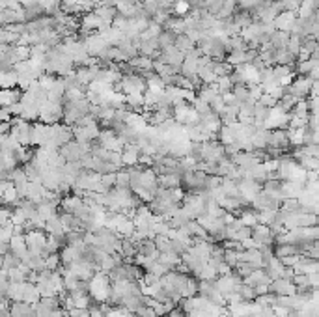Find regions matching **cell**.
Returning a JSON list of instances; mask_svg holds the SVG:
<instances>
[{"label":"cell","instance_id":"obj_1","mask_svg":"<svg viewBox=\"0 0 319 317\" xmlns=\"http://www.w3.org/2000/svg\"><path fill=\"white\" fill-rule=\"evenodd\" d=\"M62 116H64V107L62 103H56V101H45L41 107H39V116L38 120L45 125H54V123H60L62 121Z\"/></svg>","mask_w":319,"mask_h":317},{"label":"cell","instance_id":"obj_2","mask_svg":"<svg viewBox=\"0 0 319 317\" xmlns=\"http://www.w3.org/2000/svg\"><path fill=\"white\" fill-rule=\"evenodd\" d=\"M30 127H32V123H28V121L21 120V118L11 120L10 135L19 142V146H24V148L30 146Z\"/></svg>","mask_w":319,"mask_h":317},{"label":"cell","instance_id":"obj_3","mask_svg":"<svg viewBox=\"0 0 319 317\" xmlns=\"http://www.w3.org/2000/svg\"><path fill=\"white\" fill-rule=\"evenodd\" d=\"M222 157H226L224 153V146L220 142H202V161L204 163H216Z\"/></svg>","mask_w":319,"mask_h":317},{"label":"cell","instance_id":"obj_4","mask_svg":"<svg viewBox=\"0 0 319 317\" xmlns=\"http://www.w3.org/2000/svg\"><path fill=\"white\" fill-rule=\"evenodd\" d=\"M237 187H239V194H241L249 203L252 202L261 191L260 183H256V181L250 179V177H241V179H237Z\"/></svg>","mask_w":319,"mask_h":317},{"label":"cell","instance_id":"obj_5","mask_svg":"<svg viewBox=\"0 0 319 317\" xmlns=\"http://www.w3.org/2000/svg\"><path fill=\"white\" fill-rule=\"evenodd\" d=\"M250 205H252L254 211H267V209H278L280 207V202L271 192L260 191V194L250 202Z\"/></svg>","mask_w":319,"mask_h":317},{"label":"cell","instance_id":"obj_6","mask_svg":"<svg viewBox=\"0 0 319 317\" xmlns=\"http://www.w3.org/2000/svg\"><path fill=\"white\" fill-rule=\"evenodd\" d=\"M267 289H269V293H273V295H295V293H297V287L293 284V280H287V278L271 280V284L267 285Z\"/></svg>","mask_w":319,"mask_h":317},{"label":"cell","instance_id":"obj_7","mask_svg":"<svg viewBox=\"0 0 319 317\" xmlns=\"http://www.w3.org/2000/svg\"><path fill=\"white\" fill-rule=\"evenodd\" d=\"M250 237L256 241L258 246H275V239L271 235L269 226H265V224H260V222H258L256 226H252Z\"/></svg>","mask_w":319,"mask_h":317},{"label":"cell","instance_id":"obj_8","mask_svg":"<svg viewBox=\"0 0 319 317\" xmlns=\"http://www.w3.org/2000/svg\"><path fill=\"white\" fill-rule=\"evenodd\" d=\"M157 60H161L162 64H166V66H176L179 67L181 64H183L185 60V55L183 52H179L174 45H170V47H166V49L159 50V56Z\"/></svg>","mask_w":319,"mask_h":317},{"label":"cell","instance_id":"obj_9","mask_svg":"<svg viewBox=\"0 0 319 317\" xmlns=\"http://www.w3.org/2000/svg\"><path fill=\"white\" fill-rule=\"evenodd\" d=\"M24 243H27V248L34 254H39L41 248L47 243V235H45L41 230H32L24 233Z\"/></svg>","mask_w":319,"mask_h":317},{"label":"cell","instance_id":"obj_10","mask_svg":"<svg viewBox=\"0 0 319 317\" xmlns=\"http://www.w3.org/2000/svg\"><path fill=\"white\" fill-rule=\"evenodd\" d=\"M267 146L275 149H282L286 151L289 149V140H287V127L284 129H275V131H269V140H267Z\"/></svg>","mask_w":319,"mask_h":317},{"label":"cell","instance_id":"obj_11","mask_svg":"<svg viewBox=\"0 0 319 317\" xmlns=\"http://www.w3.org/2000/svg\"><path fill=\"white\" fill-rule=\"evenodd\" d=\"M43 230H45V233H49V235L56 237V239H58L62 245H65V230H64V226H62V222H60L58 215L45 222Z\"/></svg>","mask_w":319,"mask_h":317},{"label":"cell","instance_id":"obj_12","mask_svg":"<svg viewBox=\"0 0 319 317\" xmlns=\"http://www.w3.org/2000/svg\"><path fill=\"white\" fill-rule=\"evenodd\" d=\"M319 259H310V257H299V261L293 265V273L295 274H312L319 273Z\"/></svg>","mask_w":319,"mask_h":317},{"label":"cell","instance_id":"obj_13","mask_svg":"<svg viewBox=\"0 0 319 317\" xmlns=\"http://www.w3.org/2000/svg\"><path fill=\"white\" fill-rule=\"evenodd\" d=\"M295 19H297V13H293V11H280L273 22H275L276 30H282V32L289 34V32H291Z\"/></svg>","mask_w":319,"mask_h":317},{"label":"cell","instance_id":"obj_14","mask_svg":"<svg viewBox=\"0 0 319 317\" xmlns=\"http://www.w3.org/2000/svg\"><path fill=\"white\" fill-rule=\"evenodd\" d=\"M138 157H140V149L136 144H127L121 149V163H124V168H129V166H135L138 164Z\"/></svg>","mask_w":319,"mask_h":317},{"label":"cell","instance_id":"obj_15","mask_svg":"<svg viewBox=\"0 0 319 317\" xmlns=\"http://www.w3.org/2000/svg\"><path fill=\"white\" fill-rule=\"evenodd\" d=\"M22 11H24V22H30L34 19H38V17H43L45 15V10L41 8L38 0H28L22 4Z\"/></svg>","mask_w":319,"mask_h":317},{"label":"cell","instance_id":"obj_16","mask_svg":"<svg viewBox=\"0 0 319 317\" xmlns=\"http://www.w3.org/2000/svg\"><path fill=\"white\" fill-rule=\"evenodd\" d=\"M58 202H47V200H41V202L38 203V217L43 222H47L49 219H53V217H56L58 215Z\"/></svg>","mask_w":319,"mask_h":317},{"label":"cell","instance_id":"obj_17","mask_svg":"<svg viewBox=\"0 0 319 317\" xmlns=\"http://www.w3.org/2000/svg\"><path fill=\"white\" fill-rule=\"evenodd\" d=\"M243 284L250 285V287H258V285H269L271 284V278L265 274V271H263V269H256V271H252V273H250L247 278H243Z\"/></svg>","mask_w":319,"mask_h":317},{"label":"cell","instance_id":"obj_18","mask_svg":"<svg viewBox=\"0 0 319 317\" xmlns=\"http://www.w3.org/2000/svg\"><path fill=\"white\" fill-rule=\"evenodd\" d=\"M136 254L146 256L148 259H153V261L159 257V250L155 248L153 239H144V241H140V243H136Z\"/></svg>","mask_w":319,"mask_h":317},{"label":"cell","instance_id":"obj_19","mask_svg":"<svg viewBox=\"0 0 319 317\" xmlns=\"http://www.w3.org/2000/svg\"><path fill=\"white\" fill-rule=\"evenodd\" d=\"M10 313L13 317H36V312H34L32 304L22 302V301L11 302V304H10Z\"/></svg>","mask_w":319,"mask_h":317},{"label":"cell","instance_id":"obj_20","mask_svg":"<svg viewBox=\"0 0 319 317\" xmlns=\"http://www.w3.org/2000/svg\"><path fill=\"white\" fill-rule=\"evenodd\" d=\"M213 285H215L216 291H218L222 297H226V295H230V293H233V291H235V287H237V285L232 282L230 274H226V276H216V278L213 280Z\"/></svg>","mask_w":319,"mask_h":317},{"label":"cell","instance_id":"obj_21","mask_svg":"<svg viewBox=\"0 0 319 317\" xmlns=\"http://www.w3.org/2000/svg\"><path fill=\"white\" fill-rule=\"evenodd\" d=\"M21 93L19 90L15 88H0V107L6 109V107H10V104L17 103L19 99H21Z\"/></svg>","mask_w":319,"mask_h":317},{"label":"cell","instance_id":"obj_22","mask_svg":"<svg viewBox=\"0 0 319 317\" xmlns=\"http://www.w3.org/2000/svg\"><path fill=\"white\" fill-rule=\"evenodd\" d=\"M21 301L28 302V304H34V302L39 301V293L36 289V284H32V282H21Z\"/></svg>","mask_w":319,"mask_h":317},{"label":"cell","instance_id":"obj_23","mask_svg":"<svg viewBox=\"0 0 319 317\" xmlns=\"http://www.w3.org/2000/svg\"><path fill=\"white\" fill-rule=\"evenodd\" d=\"M45 189L43 185H41V181H28L27 185V198L28 200H32V202L39 203L41 200H43V194H45Z\"/></svg>","mask_w":319,"mask_h":317},{"label":"cell","instance_id":"obj_24","mask_svg":"<svg viewBox=\"0 0 319 317\" xmlns=\"http://www.w3.org/2000/svg\"><path fill=\"white\" fill-rule=\"evenodd\" d=\"M198 222H200V226L207 231V233H209V235H213L215 231L222 230V228L226 226L224 222H222V219H215V217H211V215H206V217H202V219L198 220Z\"/></svg>","mask_w":319,"mask_h":317},{"label":"cell","instance_id":"obj_25","mask_svg":"<svg viewBox=\"0 0 319 317\" xmlns=\"http://www.w3.org/2000/svg\"><path fill=\"white\" fill-rule=\"evenodd\" d=\"M168 222V226H170V228H172V230H178V228H181V226H185L187 224V222H189V220H192L189 217V215L185 213V209L183 207H179L178 211H176V213H172L170 215V217H168V219H164Z\"/></svg>","mask_w":319,"mask_h":317},{"label":"cell","instance_id":"obj_26","mask_svg":"<svg viewBox=\"0 0 319 317\" xmlns=\"http://www.w3.org/2000/svg\"><path fill=\"white\" fill-rule=\"evenodd\" d=\"M93 13L103 21V24H112L114 17L118 15V11L114 6H95L93 8Z\"/></svg>","mask_w":319,"mask_h":317},{"label":"cell","instance_id":"obj_27","mask_svg":"<svg viewBox=\"0 0 319 317\" xmlns=\"http://www.w3.org/2000/svg\"><path fill=\"white\" fill-rule=\"evenodd\" d=\"M273 254H275L278 259L287 257V256H299V248H297V245H291V243H282V245L273 246Z\"/></svg>","mask_w":319,"mask_h":317},{"label":"cell","instance_id":"obj_28","mask_svg":"<svg viewBox=\"0 0 319 317\" xmlns=\"http://www.w3.org/2000/svg\"><path fill=\"white\" fill-rule=\"evenodd\" d=\"M267 140H269V129H265V127H258L256 133L252 135V138H250L254 149H265Z\"/></svg>","mask_w":319,"mask_h":317},{"label":"cell","instance_id":"obj_29","mask_svg":"<svg viewBox=\"0 0 319 317\" xmlns=\"http://www.w3.org/2000/svg\"><path fill=\"white\" fill-rule=\"evenodd\" d=\"M82 198L81 196H75V194H65L64 198H62V202H60V205H62V211H67V213H75L77 209L82 205Z\"/></svg>","mask_w":319,"mask_h":317},{"label":"cell","instance_id":"obj_30","mask_svg":"<svg viewBox=\"0 0 319 317\" xmlns=\"http://www.w3.org/2000/svg\"><path fill=\"white\" fill-rule=\"evenodd\" d=\"M157 185L161 189H181V179H179L178 175H172V174H161L157 175Z\"/></svg>","mask_w":319,"mask_h":317},{"label":"cell","instance_id":"obj_31","mask_svg":"<svg viewBox=\"0 0 319 317\" xmlns=\"http://www.w3.org/2000/svg\"><path fill=\"white\" fill-rule=\"evenodd\" d=\"M157 261L162 263V265H164L168 271H176V267H178L179 263H181V256L174 254V252H164V254H159Z\"/></svg>","mask_w":319,"mask_h":317},{"label":"cell","instance_id":"obj_32","mask_svg":"<svg viewBox=\"0 0 319 317\" xmlns=\"http://www.w3.org/2000/svg\"><path fill=\"white\" fill-rule=\"evenodd\" d=\"M289 36L291 34H287V32H282V30H275V32L271 34L269 36V41L271 45L276 49H286V45H287V39H289Z\"/></svg>","mask_w":319,"mask_h":317},{"label":"cell","instance_id":"obj_33","mask_svg":"<svg viewBox=\"0 0 319 317\" xmlns=\"http://www.w3.org/2000/svg\"><path fill=\"white\" fill-rule=\"evenodd\" d=\"M176 38H178V34H176V32H172V30H162V32L157 36V47H159V50L166 49V47L174 45Z\"/></svg>","mask_w":319,"mask_h":317},{"label":"cell","instance_id":"obj_34","mask_svg":"<svg viewBox=\"0 0 319 317\" xmlns=\"http://www.w3.org/2000/svg\"><path fill=\"white\" fill-rule=\"evenodd\" d=\"M297 164L304 172H317L319 168V158L317 157H306V155H301L297 158Z\"/></svg>","mask_w":319,"mask_h":317},{"label":"cell","instance_id":"obj_35","mask_svg":"<svg viewBox=\"0 0 319 317\" xmlns=\"http://www.w3.org/2000/svg\"><path fill=\"white\" fill-rule=\"evenodd\" d=\"M233 67L228 64L226 60H213L211 64V71L215 73L216 77H226V75H230L232 73Z\"/></svg>","mask_w":319,"mask_h":317},{"label":"cell","instance_id":"obj_36","mask_svg":"<svg viewBox=\"0 0 319 317\" xmlns=\"http://www.w3.org/2000/svg\"><path fill=\"white\" fill-rule=\"evenodd\" d=\"M314 67H319V60L317 58H308V60L304 62H297L295 64V69H297L299 75H308Z\"/></svg>","mask_w":319,"mask_h":317},{"label":"cell","instance_id":"obj_37","mask_svg":"<svg viewBox=\"0 0 319 317\" xmlns=\"http://www.w3.org/2000/svg\"><path fill=\"white\" fill-rule=\"evenodd\" d=\"M174 47H176V49L179 50V52H189L190 49H194L196 45L192 43V41H190L189 38H187V36H185V34H179L178 38H176V41H174Z\"/></svg>","mask_w":319,"mask_h":317},{"label":"cell","instance_id":"obj_38","mask_svg":"<svg viewBox=\"0 0 319 317\" xmlns=\"http://www.w3.org/2000/svg\"><path fill=\"white\" fill-rule=\"evenodd\" d=\"M218 274H216V269L213 267L211 263H204V267L200 269V274H198V282L200 280H206V282H213V280L216 278Z\"/></svg>","mask_w":319,"mask_h":317},{"label":"cell","instance_id":"obj_39","mask_svg":"<svg viewBox=\"0 0 319 317\" xmlns=\"http://www.w3.org/2000/svg\"><path fill=\"white\" fill-rule=\"evenodd\" d=\"M301 49H303V38H297V36H289V39H287V45H286V50H287V52L297 58V55L301 52Z\"/></svg>","mask_w":319,"mask_h":317},{"label":"cell","instance_id":"obj_40","mask_svg":"<svg viewBox=\"0 0 319 317\" xmlns=\"http://www.w3.org/2000/svg\"><path fill=\"white\" fill-rule=\"evenodd\" d=\"M235 291H237L239 297H241L243 301H247V302H252L256 299L254 287H250V285H247V284H239L237 287H235Z\"/></svg>","mask_w":319,"mask_h":317},{"label":"cell","instance_id":"obj_41","mask_svg":"<svg viewBox=\"0 0 319 317\" xmlns=\"http://www.w3.org/2000/svg\"><path fill=\"white\" fill-rule=\"evenodd\" d=\"M153 243H155V248H157V250H159V254H164V252H172V245H170V237L155 235V237H153Z\"/></svg>","mask_w":319,"mask_h":317},{"label":"cell","instance_id":"obj_42","mask_svg":"<svg viewBox=\"0 0 319 317\" xmlns=\"http://www.w3.org/2000/svg\"><path fill=\"white\" fill-rule=\"evenodd\" d=\"M114 187H119V189H129V170L127 168H119L116 172V183Z\"/></svg>","mask_w":319,"mask_h":317},{"label":"cell","instance_id":"obj_43","mask_svg":"<svg viewBox=\"0 0 319 317\" xmlns=\"http://www.w3.org/2000/svg\"><path fill=\"white\" fill-rule=\"evenodd\" d=\"M39 302L43 304L47 310H60L62 308V301H60L58 295H51V297H41Z\"/></svg>","mask_w":319,"mask_h":317},{"label":"cell","instance_id":"obj_44","mask_svg":"<svg viewBox=\"0 0 319 317\" xmlns=\"http://www.w3.org/2000/svg\"><path fill=\"white\" fill-rule=\"evenodd\" d=\"M190 107L194 109V112L198 116H202V114H207V112H211V109H209V103H206L204 99H200V97H194L192 99V103H190Z\"/></svg>","mask_w":319,"mask_h":317},{"label":"cell","instance_id":"obj_45","mask_svg":"<svg viewBox=\"0 0 319 317\" xmlns=\"http://www.w3.org/2000/svg\"><path fill=\"white\" fill-rule=\"evenodd\" d=\"M232 93H233V97H235V101L237 103H241V101H252L249 95V88L247 86H233L232 88ZM256 103V101H254Z\"/></svg>","mask_w":319,"mask_h":317},{"label":"cell","instance_id":"obj_46","mask_svg":"<svg viewBox=\"0 0 319 317\" xmlns=\"http://www.w3.org/2000/svg\"><path fill=\"white\" fill-rule=\"evenodd\" d=\"M250 231H252V228H249V226H241V228L233 231V233L228 237V239H230V241H239V243H241L243 239H249Z\"/></svg>","mask_w":319,"mask_h":317},{"label":"cell","instance_id":"obj_47","mask_svg":"<svg viewBox=\"0 0 319 317\" xmlns=\"http://www.w3.org/2000/svg\"><path fill=\"white\" fill-rule=\"evenodd\" d=\"M224 263L230 265V267H235L239 263V250H230V248H224Z\"/></svg>","mask_w":319,"mask_h":317},{"label":"cell","instance_id":"obj_48","mask_svg":"<svg viewBox=\"0 0 319 317\" xmlns=\"http://www.w3.org/2000/svg\"><path fill=\"white\" fill-rule=\"evenodd\" d=\"M170 245H172V252L174 254H178V256H183L185 252L189 250V243H185V241L170 239Z\"/></svg>","mask_w":319,"mask_h":317},{"label":"cell","instance_id":"obj_49","mask_svg":"<svg viewBox=\"0 0 319 317\" xmlns=\"http://www.w3.org/2000/svg\"><path fill=\"white\" fill-rule=\"evenodd\" d=\"M174 13H176V17H185L189 15L190 11V6L189 2H185V0H181V2H174Z\"/></svg>","mask_w":319,"mask_h":317},{"label":"cell","instance_id":"obj_50","mask_svg":"<svg viewBox=\"0 0 319 317\" xmlns=\"http://www.w3.org/2000/svg\"><path fill=\"white\" fill-rule=\"evenodd\" d=\"M254 101H241L239 103V114L237 116H247V118H252V112H254Z\"/></svg>","mask_w":319,"mask_h":317},{"label":"cell","instance_id":"obj_51","mask_svg":"<svg viewBox=\"0 0 319 317\" xmlns=\"http://www.w3.org/2000/svg\"><path fill=\"white\" fill-rule=\"evenodd\" d=\"M45 265H47V269H51V271H56V269L60 267V256H58V252H56V254H51V256L45 257Z\"/></svg>","mask_w":319,"mask_h":317},{"label":"cell","instance_id":"obj_52","mask_svg":"<svg viewBox=\"0 0 319 317\" xmlns=\"http://www.w3.org/2000/svg\"><path fill=\"white\" fill-rule=\"evenodd\" d=\"M99 181L103 183L107 189H112L114 183H116V172H110V174H103L99 175Z\"/></svg>","mask_w":319,"mask_h":317},{"label":"cell","instance_id":"obj_53","mask_svg":"<svg viewBox=\"0 0 319 317\" xmlns=\"http://www.w3.org/2000/svg\"><path fill=\"white\" fill-rule=\"evenodd\" d=\"M258 103H261L263 107H267V109H273V107H276L278 101H276L275 97H271L269 93H261V97L258 99Z\"/></svg>","mask_w":319,"mask_h":317},{"label":"cell","instance_id":"obj_54","mask_svg":"<svg viewBox=\"0 0 319 317\" xmlns=\"http://www.w3.org/2000/svg\"><path fill=\"white\" fill-rule=\"evenodd\" d=\"M135 317H157L155 315V312H153L152 306H148V304H144V306H140L138 310L135 312Z\"/></svg>","mask_w":319,"mask_h":317},{"label":"cell","instance_id":"obj_55","mask_svg":"<svg viewBox=\"0 0 319 317\" xmlns=\"http://www.w3.org/2000/svg\"><path fill=\"white\" fill-rule=\"evenodd\" d=\"M146 32L150 34L152 38H157L159 34L162 32V27H161V24H157V22L150 21V24H148V30H146Z\"/></svg>","mask_w":319,"mask_h":317},{"label":"cell","instance_id":"obj_56","mask_svg":"<svg viewBox=\"0 0 319 317\" xmlns=\"http://www.w3.org/2000/svg\"><path fill=\"white\" fill-rule=\"evenodd\" d=\"M241 248H243V250H249V248H260V246L256 245V241L252 239V237H249V239L241 241Z\"/></svg>","mask_w":319,"mask_h":317},{"label":"cell","instance_id":"obj_57","mask_svg":"<svg viewBox=\"0 0 319 317\" xmlns=\"http://www.w3.org/2000/svg\"><path fill=\"white\" fill-rule=\"evenodd\" d=\"M299 257H301V256H287V257H282L280 261L284 263L286 267H293V265L299 261Z\"/></svg>","mask_w":319,"mask_h":317}]
</instances>
